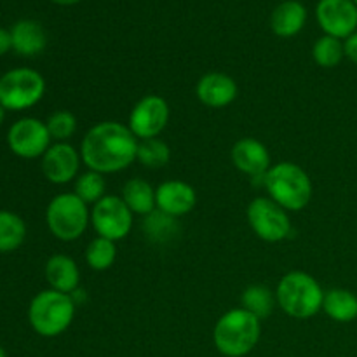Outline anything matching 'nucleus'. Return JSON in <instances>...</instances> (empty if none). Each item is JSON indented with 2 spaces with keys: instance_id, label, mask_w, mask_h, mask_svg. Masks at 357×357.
<instances>
[{
  "instance_id": "f257e3e1",
  "label": "nucleus",
  "mask_w": 357,
  "mask_h": 357,
  "mask_svg": "<svg viewBox=\"0 0 357 357\" xmlns=\"http://www.w3.org/2000/svg\"><path fill=\"white\" fill-rule=\"evenodd\" d=\"M139 139L128 126L115 121L94 124L80 143V157L87 169L114 174L128 169L136 160Z\"/></svg>"
},
{
  "instance_id": "f03ea898",
  "label": "nucleus",
  "mask_w": 357,
  "mask_h": 357,
  "mask_svg": "<svg viewBox=\"0 0 357 357\" xmlns=\"http://www.w3.org/2000/svg\"><path fill=\"white\" fill-rule=\"evenodd\" d=\"M268 197L286 211H302L312 199V180L302 166L295 162L272 164L261 178Z\"/></svg>"
},
{
  "instance_id": "7ed1b4c3",
  "label": "nucleus",
  "mask_w": 357,
  "mask_h": 357,
  "mask_svg": "<svg viewBox=\"0 0 357 357\" xmlns=\"http://www.w3.org/2000/svg\"><path fill=\"white\" fill-rule=\"evenodd\" d=\"M261 335V319L246 309H232L223 314L213 330V342L220 354L243 357L257 347Z\"/></svg>"
},
{
  "instance_id": "20e7f679",
  "label": "nucleus",
  "mask_w": 357,
  "mask_h": 357,
  "mask_svg": "<svg viewBox=\"0 0 357 357\" xmlns=\"http://www.w3.org/2000/svg\"><path fill=\"white\" fill-rule=\"evenodd\" d=\"M275 300L286 316L293 319H310L323 310L324 289L314 275L293 271L279 281Z\"/></svg>"
},
{
  "instance_id": "39448f33",
  "label": "nucleus",
  "mask_w": 357,
  "mask_h": 357,
  "mask_svg": "<svg viewBox=\"0 0 357 357\" xmlns=\"http://www.w3.org/2000/svg\"><path fill=\"white\" fill-rule=\"evenodd\" d=\"M77 302L72 295L45 289L37 293L28 307V321L35 333L45 338H54L65 333L73 323Z\"/></svg>"
},
{
  "instance_id": "423d86ee",
  "label": "nucleus",
  "mask_w": 357,
  "mask_h": 357,
  "mask_svg": "<svg viewBox=\"0 0 357 357\" xmlns=\"http://www.w3.org/2000/svg\"><path fill=\"white\" fill-rule=\"evenodd\" d=\"M45 223L56 239L73 243L87 230L91 223V209L79 195L59 194L51 199L45 209Z\"/></svg>"
},
{
  "instance_id": "0eeeda50",
  "label": "nucleus",
  "mask_w": 357,
  "mask_h": 357,
  "mask_svg": "<svg viewBox=\"0 0 357 357\" xmlns=\"http://www.w3.org/2000/svg\"><path fill=\"white\" fill-rule=\"evenodd\" d=\"M45 80L33 68H14L0 77V105L21 112L35 107L44 98Z\"/></svg>"
},
{
  "instance_id": "6e6552de",
  "label": "nucleus",
  "mask_w": 357,
  "mask_h": 357,
  "mask_svg": "<svg viewBox=\"0 0 357 357\" xmlns=\"http://www.w3.org/2000/svg\"><path fill=\"white\" fill-rule=\"evenodd\" d=\"M246 215L251 230L265 243H281L291 234L288 211L271 197L253 199Z\"/></svg>"
},
{
  "instance_id": "1a4fd4ad",
  "label": "nucleus",
  "mask_w": 357,
  "mask_h": 357,
  "mask_svg": "<svg viewBox=\"0 0 357 357\" xmlns=\"http://www.w3.org/2000/svg\"><path fill=\"white\" fill-rule=\"evenodd\" d=\"M132 213L119 195H105L91 208V225L96 234L114 243L129 236L132 229Z\"/></svg>"
},
{
  "instance_id": "9d476101",
  "label": "nucleus",
  "mask_w": 357,
  "mask_h": 357,
  "mask_svg": "<svg viewBox=\"0 0 357 357\" xmlns=\"http://www.w3.org/2000/svg\"><path fill=\"white\" fill-rule=\"evenodd\" d=\"M45 122L35 117H23L14 122L7 132V145L21 159H38L52 145Z\"/></svg>"
},
{
  "instance_id": "9b49d317",
  "label": "nucleus",
  "mask_w": 357,
  "mask_h": 357,
  "mask_svg": "<svg viewBox=\"0 0 357 357\" xmlns=\"http://www.w3.org/2000/svg\"><path fill=\"white\" fill-rule=\"evenodd\" d=\"M169 122V105L159 94H146L132 107L128 128L138 139L157 138Z\"/></svg>"
},
{
  "instance_id": "f8f14e48",
  "label": "nucleus",
  "mask_w": 357,
  "mask_h": 357,
  "mask_svg": "<svg viewBox=\"0 0 357 357\" xmlns=\"http://www.w3.org/2000/svg\"><path fill=\"white\" fill-rule=\"evenodd\" d=\"M316 17L323 31L335 38H347L357 31V6L354 0H319Z\"/></svg>"
},
{
  "instance_id": "ddd939ff",
  "label": "nucleus",
  "mask_w": 357,
  "mask_h": 357,
  "mask_svg": "<svg viewBox=\"0 0 357 357\" xmlns=\"http://www.w3.org/2000/svg\"><path fill=\"white\" fill-rule=\"evenodd\" d=\"M82 157L70 143H52L42 155V173L51 183L66 185L79 176Z\"/></svg>"
},
{
  "instance_id": "4468645a",
  "label": "nucleus",
  "mask_w": 357,
  "mask_h": 357,
  "mask_svg": "<svg viewBox=\"0 0 357 357\" xmlns=\"http://www.w3.org/2000/svg\"><path fill=\"white\" fill-rule=\"evenodd\" d=\"M230 159L236 169L255 180H261L272 166L268 149L257 138H241L232 146Z\"/></svg>"
},
{
  "instance_id": "2eb2a0df",
  "label": "nucleus",
  "mask_w": 357,
  "mask_h": 357,
  "mask_svg": "<svg viewBox=\"0 0 357 357\" xmlns=\"http://www.w3.org/2000/svg\"><path fill=\"white\" fill-rule=\"evenodd\" d=\"M157 209L178 218L185 216L197 204V194L190 183L181 180H167L155 188Z\"/></svg>"
},
{
  "instance_id": "dca6fc26",
  "label": "nucleus",
  "mask_w": 357,
  "mask_h": 357,
  "mask_svg": "<svg viewBox=\"0 0 357 357\" xmlns=\"http://www.w3.org/2000/svg\"><path fill=\"white\" fill-rule=\"evenodd\" d=\"M237 82L227 73L211 72L199 79L195 94L199 101L209 108H223L234 103L237 98Z\"/></svg>"
},
{
  "instance_id": "f3484780",
  "label": "nucleus",
  "mask_w": 357,
  "mask_h": 357,
  "mask_svg": "<svg viewBox=\"0 0 357 357\" xmlns=\"http://www.w3.org/2000/svg\"><path fill=\"white\" fill-rule=\"evenodd\" d=\"M45 279L51 289L73 295L80 286V268L68 255H52L45 264Z\"/></svg>"
},
{
  "instance_id": "a211bd4d",
  "label": "nucleus",
  "mask_w": 357,
  "mask_h": 357,
  "mask_svg": "<svg viewBox=\"0 0 357 357\" xmlns=\"http://www.w3.org/2000/svg\"><path fill=\"white\" fill-rule=\"evenodd\" d=\"M13 38V49L21 56H37L40 54L47 44V35L40 23L31 20H21L10 30Z\"/></svg>"
},
{
  "instance_id": "6ab92c4d",
  "label": "nucleus",
  "mask_w": 357,
  "mask_h": 357,
  "mask_svg": "<svg viewBox=\"0 0 357 357\" xmlns=\"http://www.w3.org/2000/svg\"><path fill=\"white\" fill-rule=\"evenodd\" d=\"M307 21V9L298 0H286L272 13L271 26L278 37H295L302 31Z\"/></svg>"
},
{
  "instance_id": "aec40b11",
  "label": "nucleus",
  "mask_w": 357,
  "mask_h": 357,
  "mask_svg": "<svg viewBox=\"0 0 357 357\" xmlns=\"http://www.w3.org/2000/svg\"><path fill=\"white\" fill-rule=\"evenodd\" d=\"M121 197L132 215L146 216L157 209L155 188L143 178H131L126 181Z\"/></svg>"
},
{
  "instance_id": "412c9836",
  "label": "nucleus",
  "mask_w": 357,
  "mask_h": 357,
  "mask_svg": "<svg viewBox=\"0 0 357 357\" xmlns=\"http://www.w3.org/2000/svg\"><path fill=\"white\" fill-rule=\"evenodd\" d=\"M323 312L337 323H352L357 319V296L344 288L324 291Z\"/></svg>"
},
{
  "instance_id": "4be33fe9",
  "label": "nucleus",
  "mask_w": 357,
  "mask_h": 357,
  "mask_svg": "<svg viewBox=\"0 0 357 357\" xmlns=\"http://www.w3.org/2000/svg\"><path fill=\"white\" fill-rule=\"evenodd\" d=\"M26 225L16 213L0 211V253H10L24 243Z\"/></svg>"
},
{
  "instance_id": "5701e85b",
  "label": "nucleus",
  "mask_w": 357,
  "mask_h": 357,
  "mask_svg": "<svg viewBox=\"0 0 357 357\" xmlns=\"http://www.w3.org/2000/svg\"><path fill=\"white\" fill-rule=\"evenodd\" d=\"M178 230L180 227H178L176 218L159 211V209L146 215L143 220V232L152 243H167L176 237Z\"/></svg>"
},
{
  "instance_id": "b1692460",
  "label": "nucleus",
  "mask_w": 357,
  "mask_h": 357,
  "mask_svg": "<svg viewBox=\"0 0 357 357\" xmlns=\"http://www.w3.org/2000/svg\"><path fill=\"white\" fill-rule=\"evenodd\" d=\"M241 303H243V309L257 316L258 319H265V317L271 316L272 309H274L275 295L267 286L253 284L244 289Z\"/></svg>"
},
{
  "instance_id": "393cba45",
  "label": "nucleus",
  "mask_w": 357,
  "mask_h": 357,
  "mask_svg": "<svg viewBox=\"0 0 357 357\" xmlns=\"http://www.w3.org/2000/svg\"><path fill=\"white\" fill-rule=\"evenodd\" d=\"M73 194L79 195L87 206L96 204L107 195V180L105 174L96 173V171H84L75 178V188Z\"/></svg>"
},
{
  "instance_id": "a878e982",
  "label": "nucleus",
  "mask_w": 357,
  "mask_h": 357,
  "mask_svg": "<svg viewBox=\"0 0 357 357\" xmlns=\"http://www.w3.org/2000/svg\"><path fill=\"white\" fill-rule=\"evenodd\" d=\"M117 258V246L114 241L105 237H94L86 248V264L96 272L108 271Z\"/></svg>"
},
{
  "instance_id": "bb28decb",
  "label": "nucleus",
  "mask_w": 357,
  "mask_h": 357,
  "mask_svg": "<svg viewBox=\"0 0 357 357\" xmlns=\"http://www.w3.org/2000/svg\"><path fill=\"white\" fill-rule=\"evenodd\" d=\"M171 159V149L166 142L159 138L139 139L136 160L149 169H160Z\"/></svg>"
},
{
  "instance_id": "cd10ccee",
  "label": "nucleus",
  "mask_w": 357,
  "mask_h": 357,
  "mask_svg": "<svg viewBox=\"0 0 357 357\" xmlns=\"http://www.w3.org/2000/svg\"><path fill=\"white\" fill-rule=\"evenodd\" d=\"M312 58L316 61V65H319L321 68H335L345 58L344 42L340 38L323 35L314 44Z\"/></svg>"
},
{
  "instance_id": "c85d7f7f",
  "label": "nucleus",
  "mask_w": 357,
  "mask_h": 357,
  "mask_svg": "<svg viewBox=\"0 0 357 357\" xmlns=\"http://www.w3.org/2000/svg\"><path fill=\"white\" fill-rule=\"evenodd\" d=\"M45 126L54 143H68L77 132V117L68 110H58L49 115Z\"/></svg>"
},
{
  "instance_id": "c756f323",
  "label": "nucleus",
  "mask_w": 357,
  "mask_h": 357,
  "mask_svg": "<svg viewBox=\"0 0 357 357\" xmlns=\"http://www.w3.org/2000/svg\"><path fill=\"white\" fill-rule=\"evenodd\" d=\"M344 51H345V58L351 59L354 65H357V31H354L351 37L345 38Z\"/></svg>"
},
{
  "instance_id": "7c9ffc66",
  "label": "nucleus",
  "mask_w": 357,
  "mask_h": 357,
  "mask_svg": "<svg viewBox=\"0 0 357 357\" xmlns=\"http://www.w3.org/2000/svg\"><path fill=\"white\" fill-rule=\"evenodd\" d=\"M9 49H13V38H10V31L0 28V56L6 54Z\"/></svg>"
},
{
  "instance_id": "2f4dec72",
  "label": "nucleus",
  "mask_w": 357,
  "mask_h": 357,
  "mask_svg": "<svg viewBox=\"0 0 357 357\" xmlns=\"http://www.w3.org/2000/svg\"><path fill=\"white\" fill-rule=\"evenodd\" d=\"M51 2L58 3V6H73V3L80 2V0H51Z\"/></svg>"
},
{
  "instance_id": "473e14b6",
  "label": "nucleus",
  "mask_w": 357,
  "mask_h": 357,
  "mask_svg": "<svg viewBox=\"0 0 357 357\" xmlns=\"http://www.w3.org/2000/svg\"><path fill=\"white\" fill-rule=\"evenodd\" d=\"M3 117H6V108H3L2 105H0V126H2V122H3Z\"/></svg>"
},
{
  "instance_id": "72a5a7b5",
  "label": "nucleus",
  "mask_w": 357,
  "mask_h": 357,
  "mask_svg": "<svg viewBox=\"0 0 357 357\" xmlns=\"http://www.w3.org/2000/svg\"><path fill=\"white\" fill-rule=\"evenodd\" d=\"M0 357H7V356H6V351H3L2 347H0Z\"/></svg>"
},
{
  "instance_id": "f704fd0d",
  "label": "nucleus",
  "mask_w": 357,
  "mask_h": 357,
  "mask_svg": "<svg viewBox=\"0 0 357 357\" xmlns=\"http://www.w3.org/2000/svg\"><path fill=\"white\" fill-rule=\"evenodd\" d=\"M354 3H356V6H357V0H354Z\"/></svg>"
}]
</instances>
